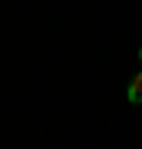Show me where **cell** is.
I'll return each mask as SVG.
<instances>
[{"instance_id": "1", "label": "cell", "mask_w": 142, "mask_h": 149, "mask_svg": "<svg viewBox=\"0 0 142 149\" xmlns=\"http://www.w3.org/2000/svg\"><path fill=\"white\" fill-rule=\"evenodd\" d=\"M129 103H136V106H139V103H142V73L139 76H132V83H129Z\"/></svg>"}, {"instance_id": "2", "label": "cell", "mask_w": 142, "mask_h": 149, "mask_svg": "<svg viewBox=\"0 0 142 149\" xmlns=\"http://www.w3.org/2000/svg\"><path fill=\"white\" fill-rule=\"evenodd\" d=\"M139 60H142V47H139Z\"/></svg>"}]
</instances>
